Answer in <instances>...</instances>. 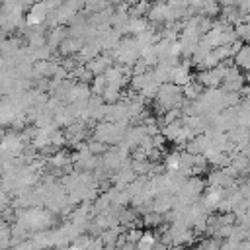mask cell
<instances>
[{
	"label": "cell",
	"mask_w": 250,
	"mask_h": 250,
	"mask_svg": "<svg viewBox=\"0 0 250 250\" xmlns=\"http://www.w3.org/2000/svg\"><path fill=\"white\" fill-rule=\"evenodd\" d=\"M184 88L182 86H176L174 82H164V84H160V88H158V94H156V104H158V107H160V111H168V109H176V107H180L182 105V102H184Z\"/></svg>",
	"instance_id": "6da1fadb"
},
{
	"label": "cell",
	"mask_w": 250,
	"mask_h": 250,
	"mask_svg": "<svg viewBox=\"0 0 250 250\" xmlns=\"http://www.w3.org/2000/svg\"><path fill=\"white\" fill-rule=\"evenodd\" d=\"M111 53V57L117 61V62H121V64H135L139 59H141V45H139V41H137V37L135 35H131V37H123L119 43H117V47L113 49V51H109Z\"/></svg>",
	"instance_id": "7a4b0ae2"
},
{
	"label": "cell",
	"mask_w": 250,
	"mask_h": 250,
	"mask_svg": "<svg viewBox=\"0 0 250 250\" xmlns=\"http://www.w3.org/2000/svg\"><path fill=\"white\" fill-rule=\"evenodd\" d=\"M49 12H51V8L45 0H39V2L31 4L25 12V23L27 25H45V20H47Z\"/></svg>",
	"instance_id": "3957f363"
},
{
	"label": "cell",
	"mask_w": 250,
	"mask_h": 250,
	"mask_svg": "<svg viewBox=\"0 0 250 250\" xmlns=\"http://www.w3.org/2000/svg\"><path fill=\"white\" fill-rule=\"evenodd\" d=\"M221 86H223L227 92H240V90H242V86H244V76L240 74V70H238L236 64H234V66L229 64L227 74H225V80H223Z\"/></svg>",
	"instance_id": "277c9868"
},
{
	"label": "cell",
	"mask_w": 250,
	"mask_h": 250,
	"mask_svg": "<svg viewBox=\"0 0 250 250\" xmlns=\"http://www.w3.org/2000/svg\"><path fill=\"white\" fill-rule=\"evenodd\" d=\"M170 82H174L176 86H186L191 82V76H189V62H178L174 68H172V76H170Z\"/></svg>",
	"instance_id": "5b68a950"
},
{
	"label": "cell",
	"mask_w": 250,
	"mask_h": 250,
	"mask_svg": "<svg viewBox=\"0 0 250 250\" xmlns=\"http://www.w3.org/2000/svg\"><path fill=\"white\" fill-rule=\"evenodd\" d=\"M66 37H68V27H62V25L51 27L47 31V43H49V47H61V43Z\"/></svg>",
	"instance_id": "8992f818"
},
{
	"label": "cell",
	"mask_w": 250,
	"mask_h": 250,
	"mask_svg": "<svg viewBox=\"0 0 250 250\" xmlns=\"http://www.w3.org/2000/svg\"><path fill=\"white\" fill-rule=\"evenodd\" d=\"M221 2L219 0H203V6L199 8V16H207V18H215V16H221Z\"/></svg>",
	"instance_id": "52a82bcc"
},
{
	"label": "cell",
	"mask_w": 250,
	"mask_h": 250,
	"mask_svg": "<svg viewBox=\"0 0 250 250\" xmlns=\"http://www.w3.org/2000/svg\"><path fill=\"white\" fill-rule=\"evenodd\" d=\"M148 27H150L148 18H135V16H131L127 33H131V35H139V33H143V31L148 29Z\"/></svg>",
	"instance_id": "ba28073f"
},
{
	"label": "cell",
	"mask_w": 250,
	"mask_h": 250,
	"mask_svg": "<svg viewBox=\"0 0 250 250\" xmlns=\"http://www.w3.org/2000/svg\"><path fill=\"white\" fill-rule=\"evenodd\" d=\"M234 59V64L238 68H244V70H250V45H242L236 55L232 57Z\"/></svg>",
	"instance_id": "9c48e42d"
},
{
	"label": "cell",
	"mask_w": 250,
	"mask_h": 250,
	"mask_svg": "<svg viewBox=\"0 0 250 250\" xmlns=\"http://www.w3.org/2000/svg\"><path fill=\"white\" fill-rule=\"evenodd\" d=\"M152 4L148 0H137L135 4H131V12L129 16H135V18H146L148 12H150Z\"/></svg>",
	"instance_id": "30bf717a"
},
{
	"label": "cell",
	"mask_w": 250,
	"mask_h": 250,
	"mask_svg": "<svg viewBox=\"0 0 250 250\" xmlns=\"http://www.w3.org/2000/svg\"><path fill=\"white\" fill-rule=\"evenodd\" d=\"M49 164H51L53 168H57V170H62L66 164H70V156H68L66 152H57V154H53V156L49 158Z\"/></svg>",
	"instance_id": "8fae6325"
},
{
	"label": "cell",
	"mask_w": 250,
	"mask_h": 250,
	"mask_svg": "<svg viewBox=\"0 0 250 250\" xmlns=\"http://www.w3.org/2000/svg\"><path fill=\"white\" fill-rule=\"evenodd\" d=\"M221 2V6H236L238 4V0H219Z\"/></svg>",
	"instance_id": "7c38bea8"
}]
</instances>
